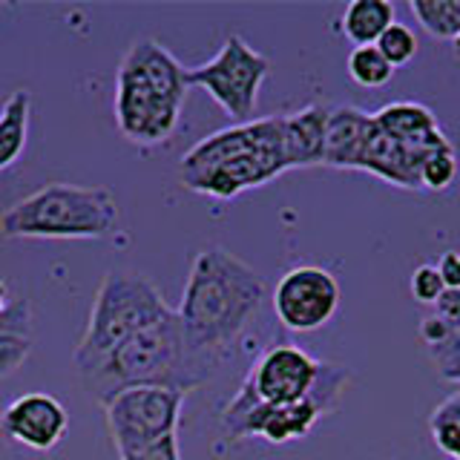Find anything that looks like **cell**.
Returning <instances> with one entry per match:
<instances>
[{
    "label": "cell",
    "instance_id": "cell-29",
    "mask_svg": "<svg viewBox=\"0 0 460 460\" xmlns=\"http://www.w3.org/2000/svg\"><path fill=\"white\" fill-rule=\"evenodd\" d=\"M443 380H446V383H457V385H460V363H457V366H455V368H452L449 374H446Z\"/></svg>",
    "mask_w": 460,
    "mask_h": 460
},
{
    "label": "cell",
    "instance_id": "cell-12",
    "mask_svg": "<svg viewBox=\"0 0 460 460\" xmlns=\"http://www.w3.org/2000/svg\"><path fill=\"white\" fill-rule=\"evenodd\" d=\"M66 431L69 411L61 400L47 392L21 394L0 411V435L35 452L55 449L66 438Z\"/></svg>",
    "mask_w": 460,
    "mask_h": 460
},
{
    "label": "cell",
    "instance_id": "cell-8",
    "mask_svg": "<svg viewBox=\"0 0 460 460\" xmlns=\"http://www.w3.org/2000/svg\"><path fill=\"white\" fill-rule=\"evenodd\" d=\"M331 363L316 359L299 345L277 342L259 354L236 397L262 402V406H291L320 392Z\"/></svg>",
    "mask_w": 460,
    "mask_h": 460
},
{
    "label": "cell",
    "instance_id": "cell-4",
    "mask_svg": "<svg viewBox=\"0 0 460 460\" xmlns=\"http://www.w3.org/2000/svg\"><path fill=\"white\" fill-rule=\"evenodd\" d=\"M172 308L162 291L138 270L115 268L101 282L86 331L75 349V368L86 380L98 366L119 349L121 342L136 337L138 331L167 316Z\"/></svg>",
    "mask_w": 460,
    "mask_h": 460
},
{
    "label": "cell",
    "instance_id": "cell-26",
    "mask_svg": "<svg viewBox=\"0 0 460 460\" xmlns=\"http://www.w3.org/2000/svg\"><path fill=\"white\" fill-rule=\"evenodd\" d=\"M409 288H411V296H414L417 302H420V305H431V308H435L438 302L443 299V294H446V288H443V279H440L438 268H435V265H429V262L417 265V268L411 270V282H409Z\"/></svg>",
    "mask_w": 460,
    "mask_h": 460
},
{
    "label": "cell",
    "instance_id": "cell-25",
    "mask_svg": "<svg viewBox=\"0 0 460 460\" xmlns=\"http://www.w3.org/2000/svg\"><path fill=\"white\" fill-rule=\"evenodd\" d=\"M374 47H377L385 61L397 69V66H406L411 61V58L417 55V47H420V43H417V35L411 32L406 23H397L394 21L380 35V40L374 43Z\"/></svg>",
    "mask_w": 460,
    "mask_h": 460
},
{
    "label": "cell",
    "instance_id": "cell-27",
    "mask_svg": "<svg viewBox=\"0 0 460 460\" xmlns=\"http://www.w3.org/2000/svg\"><path fill=\"white\" fill-rule=\"evenodd\" d=\"M121 460H181L179 455V438H164L147 449L141 452H133V455H124Z\"/></svg>",
    "mask_w": 460,
    "mask_h": 460
},
{
    "label": "cell",
    "instance_id": "cell-17",
    "mask_svg": "<svg viewBox=\"0 0 460 460\" xmlns=\"http://www.w3.org/2000/svg\"><path fill=\"white\" fill-rule=\"evenodd\" d=\"M368 124H371V112L366 110L351 107V104L331 107L328 124H325L323 164L337 167V170H357Z\"/></svg>",
    "mask_w": 460,
    "mask_h": 460
},
{
    "label": "cell",
    "instance_id": "cell-30",
    "mask_svg": "<svg viewBox=\"0 0 460 460\" xmlns=\"http://www.w3.org/2000/svg\"><path fill=\"white\" fill-rule=\"evenodd\" d=\"M6 302H9V291H6V282L0 279V311L6 308Z\"/></svg>",
    "mask_w": 460,
    "mask_h": 460
},
{
    "label": "cell",
    "instance_id": "cell-20",
    "mask_svg": "<svg viewBox=\"0 0 460 460\" xmlns=\"http://www.w3.org/2000/svg\"><path fill=\"white\" fill-rule=\"evenodd\" d=\"M29 112H32V98L26 90L12 93L0 110V172L18 162L26 147Z\"/></svg>",
    "mask_w": 460,
    "mask_h": 460
},
{
    "label": "cell",
    "instance_id": "cell-31",
    "mask_svg": "<svg viewBox=\"0 0 460 460\" xmlns=\"http://www.w3.org/2000/svg\"><path fill=\"white\" fill-rule=\"evenodd\" d=\"M452 52H455V58H457V61H460V35L452 40Z\"/></svg>",
    "mask_w": 460,
    "mask_h": 460
},
{
    "label": "cell",
    "instance_id": "cell-6",
    "mask_svg": "<svg viewBox=\"0 0 460 460\" xmlns=\"http://www.w3.org/2000/svg\"><path fill=\"white\" fill-rule=\"evenodd\" d=\"M270 75V61L242 35H230L208 64L187 69V86H201L230 119L244 124L253 119L259 90Z\"/></svg>",
    "mask_w": 460,
    "mask_h": 460
},
{
    "label": "cell",
    "instance_id": "cell-9",
    "mask_svg": "<svg viewBox=\"0 0 460 460\" xmlns=\"http://www.w3.org/2000/svg\"><path fill=\"white\" fill-rule=\"evenodd\" d=\"M340 282L320 265H296L285 270L273 288V314L282 328L294 334H311L325 328L340 308Z\"/></svg>",
    "mask_w": 460,
    "mask_h": 460
},
{
    "label": "cell",
    "instance_id": "cell-13",
    "mask_svg": "<svg viewBox=\"0 0 460 460\" xmlns=\"http://www.w3.org/2000/svg\"><path fill=\"white\" fill-rule=\"evenodd\" d=\"M429 153H435V150L409 147V144L394 141L371 119L357 170L371 172V176L383 179L385 184L402 187V190H420V164Z\"/></svg>",
    "mask_w": 460,
    "mask_h": 460
},
{
    "label": "cell",
    "instance_id": "cell-5",
    "mask_svg": "<svg viewBox=\"0 0 460 460\" xmlns=\"http://www.w3.org/2000/svg\"><path fill=\"white\" fill-rule=\"evenodd\" d=\"M351 374L345 366L331 363L325 383L320 392L291 402V406H262V402H251L234 394L222 411V431L227 440H242V438H262L268 443H291L311 435V429L323 420L325 414L337 411L340 397L349 385Z\"/></svg>",
    "mask_w": 460,
    "mask_h": 460
},
{
    "label": "cell",
    "instance_id": "cell-7",
    "mask_svg": "<svg viewBox=\"0 0 460 460\" xmlns=\"http://www.w3.org/2000/svg\"><path fill=\"white\" fill-rule=\"evenodd\" d=\"M184 400L187 394L172 392V388L136 385L101 402L119 457L147 449L164 438H176Z\"/></svg>",
    "mask_w": 460,
    "mask_h": 460
},
{
    "label": "cell",
    "instance_id": "cell-14",
    "mask_svg": "<svg viewBox=\"0 0 460 460\" xmlns=\"http://www.w3.org/2000/svg\"><path fill=\"white\" fill-rule=\"evenodd\" d=\"M119 75L136 78L141 84L153 86V90L164 93L167 98L184 104L187 95V66H181L162 40L155 38H138L133 47L127 49L124 61L119 66Z\"/></svg>",
    "mask_w": 460,
    "mask_h": 460
},
{
    "label": "cell",
    "instance_id": "cell-16",
    "mask_svg": "<svg viewBox=\"0 0 460 460\" xmlns=\"http://www.w3.org/2000/svg\"><path fill=\"white\" fill-rule=\"evenodd\" d=\"M328 104H314L302 107L291 115H285L282 121V153L288 170L296 167H316L323 164V150H325V124H328Z\"/></svg>",
    "mask_w": 460,
    "mask_h": 460
},
{
    "label": "cell",
    "instance_id": "cell-28",
    "mask_svg": "<svg viewBox=\"0 0 460 460\" xmlns=\"http://www.w3.org/2000/svg\"><path fill=\"white\" fill-rule=\"evenodd\" d=\"M438 273L443 279V288L446 291H460V253L457 251H446L440 259H438Z\"/></svg>",
    "mask_w": 460,
    "mask_h": 460
},
{
    "label": "cell",
    "instance_id": "cell-19",
    "mask_svg": "<svg viewBox=\"0 0 460 460\" xmlns=\"http://www.w3.org/2000/svg\"><path fill=\"white\" fill-rule=\"evenodd\" d=\"M394 21V4L388 0H354L345 6L340 29L354 47H374Z\"/></svg>",
    "mask_w": 460,
    "mask_h": 460
},
{
    "label": "cell",
    "instance_id": "cell-24",
    "mask_svg": "<svg viewBox=\"0 0 460 460\" xmlns=\"http://www.w3.org/2000/svg\"><path fill=\"white\" fill-rule=\"evenodd\" d=\"M457 179V155H455V147L452 144H446V147L429 153L420 164V190H435V193H443L449 190Z\"/></svg>",
    "mask_w": 460,
    "mask_h": 460
},
{
    "label": "cell",
    "instance_id": "cell-1",
    "mask_svg": "<svg viewBox=\"0 0 460 460\" xmlns=\"http://www.w3.org/2000/svg\"><path fill=\"white\" fill-rule=\"evenodd\" d=\"M268 296L262 277L222 244L199 251L176 308L187 349L213 377Z\"/></svg>",
    "mask_w": 460,
    "mask_h": 460
},
{
    "label": "cell",
    "instance_id": "cell-22",
    "mask_svg": "<svg viewBox=\"0 0 460 460\" xmlns=\"http://www.w3.org/2000/svg\"><path fill=\"white\" fill-rule=\"evenodd\" d=\"M429 431L431 440H435V446L446 457L460 460V388L431 409Z\"/></svg>",
    "mask_w": 460,
    "mask_h": 460
},
{
    "label": "cell",
    "instance_id": "cell-2",
    "mask_svg": "<svg viewBox=\"0 0 460 460\" xmlns=\"http://www.w3.org/2000/svg\"><path fill=\"white\" fill-rule=\"evenodd\" d=\"M208 380V371L196 363V357L187 349L181 323L176 308H172L167 316L121 342L98 366V371L86 377V385L93 388L98 402H107L112 394L136 385L172 388V392L190 394L193 388L205 385Z\"/></svg>",
    "mask_w": 460,
    "mask_h": 460
},
{
    "label": "cell",
    "instance_id": "cell-11",
    "mask_svg": "<svg viewBox=\"0 0 460 460\" xmlns=\"http://www.w3.org/2000/svg\"><path fill=\"white\" fill-rule=\"evenodd\" d=\"M282 121L285 115H265V119H251L244 124L227 127L208 136L205 141H199L196 147L184 153L179 164V179L187 181L213 167H222L227 162H234V158L251 155L259 150H282Z\"/></svg>",
    "mask_w": 460,
    "mask_h": 460
},
{
    "label": "cell",
    "instance_id": "cell-3",
    "mask_svg": "<svg viewBox=\"0 0 460 460\" xmlns=\"http://www.w3.org/2000/svg\"><path fill=\"white\" fill-rule=\"evenodd\" d=\"M119 225V201L107 187L49 181L0 213L9 239H104Z\"/></svg>",
    "mask_w": 460,
    "mask_h": 460
},
{
    "label": "cell",
    "instance_id": "cell-18",
    "mask_svg": "<svg viewBox=\"0 0 460 460\" xmlns=\"http://www.w3.org/2000/svg\"><path fill=\"white\" fill-rule=\"evenodd\" d=\"M32 351V311L26 299H9L0 311V380L18 371Z\"/></svg>",
    "mask_w": 460,
    "mask_h": 460
},
{
    "label": "cell",
    "instance_id": "cell-23",
    "mask_svg": "<svg viewBox=\"0 0 460 460\" xmlns=\"http://www.w3.org/2000/svg\"><path fill=\"white\" fill-rule=\"evenodd\" d=\"M349 75L366 90H377L392 81L394 66L385 61L377 47H354L349 55Z\"/></svg>",
    "mask_w": 460,
    "mask_h": 460
},
{
    "label": "cell",
    "instance_id": "cell-15",
    "mask_svg": "<svg viewBox=\"0 0 460 460\" xmlns=\"http://www.w3.org/2000/svg\"><path fill=\"white\" fill-rule=\"evenodd\" d=\"M371 119L385 136H392L400 144H409V147L440 150L449 144V138H446L435 119V112L417 104V101H392V104L371 112Z\"/></svg>",
    "mask_w": 460,
    "mask_h": 460
},
{
    "label": "cell",
    "instance_id": "cell-10",
    "mask_svg": "<svg viewBox=\"0 0 460 460\" xmlns=\"http://www.w3.org/2000/svg\"><path fill=\"white\" fill-rule=\"evenodd\" d=\"M179 101L141 84L136 78H115V124L121 136L141 147L164 144L179 127Z\"/></svg>",
    "mask_w": 460,
    "mask_h": 460
},
{
    "label": "cell",
    "instance_id": "cell-21",
    "mask_svg": "<svg viewBox=\"0 0 460 460\" xmlns=\"http://www.w3.org/2000/svg\"><path fill=\"white\" fill-rule=\"evenodd\" d=\"M409 12L431 38L455 40L460 35V0H409Z\"/></svg>",
    "mask_w": 460,
    "mask_h": 460
}]
</instances>
